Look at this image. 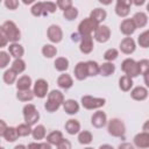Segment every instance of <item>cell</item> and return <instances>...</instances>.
I'll return each mask as SVG.
<instances>
[{
  "label": "cell",
  "mask_w": 149,
  "mask_h": 149,
  "mask_svg": "<svg viewBox=\"0 0 149 149\" xmlns=\"http://www.w3.org/2000/svg\"><path fill=\"white\" fill-rule=\"evenodd\" d=\"M64 95L61 91L58 90H52L49 94H48V99L44 104V108L47 112L49 113H54L56 112L63 104H64Z\"/></svg>",
  "instance_id": "6da1fadb"
},
{
  "label": "cell",
  "mask_w": 149,
  "mask_h": 149,
  "mask_svg": "<svg viewBox=\"0 0 149 149\" xmlns=\"http://www.w3.org/2000/svg\"><path fill=\"white\" fill-rule=\"evenodd\" d=\"M0 31L3 33L8 41L12 43H17V41L21 38V31L13 21H5L1 24Z\"/></svg>",
  "instance_id": "7a4b0ae2"
},
{
  "label": "cell",
  "mask_w": 149,
  "mask_h": 149,
  "mask_svg": "<svg viewBox=\"0 0 149 149\" xmlns=\"http://www.w3.org/2000/svg\"><path fill=\"white\" fill-rule=\"evenodd\" d=\"M107 130L108 134L114 137H122L126 133V126L121 119L113 118L107 123Z\"/></svg>",
  "instance_id": "3957f363"
},
{
  "label": "cell",
  "mask_w": 149,
  "mask_h": 149,
  "mask_svg": "<svg viewBox=\"0 0 149 149\" xmlns=\"http://www.w3.org/2000/svg\"><path fill=\"white\" fill-rule=\"evenodd\" d=\"M100 24H98L95 21H93L90 16L84 19L83 21H80V23L78 24V34L83 37V36H90L92 35V33H94Z\"/></svg>",
  "instance_id": "277c9868"
},
{
  "label": "cell",
  "mask_w": 149,
  "mask_h": 149,
  "mask_svg": "<svg viewBox=\"0 0 149 149\" xmlns=\"http://www.w3.org/2000/svg\"><path fill=\"white\" fill-rule=\"evenodd\" d=\"M23 118H24V123L29 126H34L37 123V121L40 120V113L36 109L35 105L28 104L23 107Z\"/></svg>",
  "instance_id": "5b68a950"
},
{
  "label": "cell",
  "mask_w": 149,
  "mask_h": 149,
  "mask_svg": "<svg viewBox=\"0 0 149 149\" xmlns=\"http://www.w3.org/2000/svg\"><path fill=\"white\" fill-rule=\"evenodd\" d=\"M80 101H81V106L85 109H97L104 107L106 104V100L104 98H95L92 95H83Z\"/></svg>",
  "instance_id": "8992f818"
},
{
  "label": "cell",
  "mask_w": 149,
  "mask_h": 149,
  "mask_svg": "<svg viewBox=\"0 0 149 149\" xmlns=\"http://www.w3.org/2000/svg\"><path fill=\"white\" fill-rule=\"evenodd\" d=\"M121 70L125 72L126 76H128V77H130V78L137 77V76L140 74L137 62L134 61L133 58H126V59L121 63Z\"/></svg>",
  "instance_id": "52a82bcc"
},
{
  "label": "cell",
  "mask_w": 149,
  "mask_h": 149,
  "mask_svg": "<svg viewBox=\"0 0 149 149\" xmlns=\"http://www.w3.org/2000/svg\"><path fill=\"white\" fill-rule=\"evenodd\" d=\"M47 36L52 43H59L63 40V30L57 24H51L47 30Z\"/></svg>",
  "instance_id": "ba28073f"
},
{
  "label": "cell",
  "mask_w": 149,
  "mask_h": 149,
  "mask_svg": "<svg viewBox=\"0 0 149 149\" xmlns=\"http://www.w3.org/2000/svg\"><path fill=\"white\" fill-rule=\"evenodd\" d=\"M48 90H49V84H48L47 80H44V79H37L35 81L34 88H33L35 97H37V98H44V97H47V94H49L48 93Z\"/></svg>",
  "instance_id": "9c48e42d"
},
{
  "label": "cell",
  "mask_w": 149,
  "mask_h": 149,
  "mask_svg": "<svg viewBox=\"0 0 149 149\" xmlns=\"http://www.w3.org/2000/svg\"><path fill=\"white\" fill-rule=\"evenodd\" d=\"M133 1L130 0H118L115 3V13L120 17H126L130 12V6Z\"/></svg>",
  "instance_id": "30bf717a"
},
{
  "label": "cell",
  "mask_w": 149,
  "mask_h": 149,
  "mask_svg": "<svg viewBox=\"0 0 149 149\" xmlns=\"http://www.w3.org/2000/svg\"><path fill=\"white\" fill-rule=\"evenodd\" d=\"M94 40L99 43H105L111 38V29L108 26H99L98 29L94 31Z\"/></svg>",
  "instance_id": "8fae6325"
},
{
  "label": "cell",
  "mask_w": 149,
  "mask_h": 149,
  "mask_svg": "<svg viewBox=\"0 0 149 149\" xmlns=\"http://www.w3.org/2000/svg\"><path fill=\"white\" fill-rule=\"evenodd\" d=\"M91 123L95 128L105 127L106 123H107V115H106V113L102 112V111H98V112L93 113V115L91 116Z\"/></svg>",
  "instance_id": "7c38bea8"
},
{
  "label": "cell",
  "mask_w": 149,
  "mask_h": 149,
  "mask_svg": "<svg viewBox=\"0 0 149 149\" xmlns=\"http://www.w3.org/2000/svg\"><path fill=\"white\" fill-rule=\"evenodd\" d=\"M93 36L90 35V36H83L80 38V44H79V50L85 54V55H88L93 51Z\"/></svg>",
  "instance_id": "4fadbf2b"
},
{
  "label": "cell",
  "mask_w": 149,
  "mask_h": 149,
  "mask_svg": "<svg viewBox=\"0 0 149 149\" xmlns=\"http://www.w3.org/2000/svg\"><path fill=\"white\" fill-rule=\"evenodd\" d=\"M136 49V43L132 37H125L121 42H120V50L121 52L126 54V55H130L135 51Z\"/></svg>",
  "instance_id": "5bb4252c"
},
{
  "label": "cell",
  "mask_w": 149,
  "mask_h": 149,
  "mask_svg": "<svg viewBox=\"0 0 149 149\" xmlns=\"http://www.w3.org/2000/svg\"><path fill=\"white\" fill-rule=\"evenodd\" d=\"M134 144L140 149H148L149 148V134L148 133H139L134 136Z\"/></svg>",
  "instance_id": "9a60e30c"
},
{
  "label": "cell",
  "mask_w": 149,
  "mask_h": 149,
  "mask_svg": "<svg viewBox=\"0 0 149 149\" xmlns=\"http://www.w3.org/2000/svg\"><path fill=\"white\" fill-rule=\"evenodd\" d=\"M135 30H136V26L133 19H125L120 23V31L126 36H130L132 34H134Z\"/></svg>",
  "instance_id": "2e32d148"
},
{
  "label": "cell",
  "mask_w": 149,
  "mask_h": 149,
  "mask_svg": "<svg viewBox=\"0 0 149 149\" xmlns=\"http://www.w3.org/2000/svg\"><path fill=\"white\" fill-rule=\"evenodd\" d=\"M74 77L77 80H85L88 74H87V68H86V62H79L77 63V65L74 66L73 70Z\"/></svg>",
  "instance_id": "e0dca14e"
},
{
  "label": "cell",
  "mask_w": 149,
  "mask_h": 149,
  "mask_svg": "<svg viewBox=\"0 0 149 149\" xmlns=\"http://www.w3.org/2000/svg\"><path fill=\"white\" fill-rule=\"evenodd\" d=\"M130 97L136 101H143L148 97V90L143 86H136L130 91Z\"/></svg>",
  "instance_id": "ac0fdd59"
},
{
  "label": "cell",
  "mask_w": 149,
  "mask_h": 149,
  "mask_svg": "<svg viewBox=\"0 0 149 149\" xmlns=\"http://www.w3.org/2000/svg\"><path fill=\"white\" fill-rule=\"evenodd\" d=\"M63 108H64V112L66 114L73 115V114H77L79 112V104L73 99H68L64 101Z\"/></svg>",
  "instance_id": "d6986e66"
},
{
  "label": "cell",
  "mask_w": 149,
  "mask_h": 149,
  "mask_svg": "<svg viewBox=\"0 0 149 149\" xmlns=\"http://www.w3.org/2000/svg\"><path fill=\"white\" fill-rule=\"evenodd\" d=\"M65 130L70 135H76L80 133V123L76 119H69L65 122Z\"/></svg>",
  "instance_id": "ffe728a7"
},
{
  "label": "cell",
  "mask_w": 149,
  "mask_h": 149,
  "mask_svg": "<svg viewBox=\"0 0 149 149\" xmlns=\"http://www.w3.org/2000/svg\"><path fill=\"white\" fill-rule=\"evenodd\" d=\"M57 85L63 88V90H68L70 87H72L73 85V79L70 74L68 73H62L58 78H57Z\"/></svg>",
  "instance_id": "44dd1931"
},
{
  "label": "cell",
  "mask_w": 149,
  "mask_h": 149,
  "mask_svg": "<svg viewBox=\"0 0 149 149\" xmlns=\"http://www.w3.org/2000/svg\"><path fill=\"white\" fill-rule=\"evenodd\" d=\"M33 81H31V78L27 74L24 76H21L17 80H16V88L17 91H24V90H30V86H31Z\"/></svg>",
  "instance_id": "7402d4cb"
},
{
  "label": "cell",
  "mask_w": 149,
  "mask_h": 149,
  "mask_svg": "<svg viewBox=\"0 0 149 149\" xmlns=\"http://www.w3.org/2000/svg\"><path fill=\"white\" fill-rule=\"evenodd\" d=\"M132 19H133V21H134L136 28H143V27H146L147 23H148V16H147V14L143 13V12H137V13H135Z\"/></svg>",
  "instance_id": "603a6c76"
},
{
  "label": "cell",
  "mask_w": 149,
  "mask_h": 149,
  "mask_svg": "<svg viewBox=\"0 0 149 149\" xmlns=\"http://www.w3.org/2000/svg\"><path fill=\"white\" fill-rule=\"evenodd\" d=\"M63 139H64L63 137V134L59 130H54V132H51V133H49L47 135V142L50 143L51 146H56V147L59 144V142Z\"/></svg>",
  "instance_id": "cb8c5ba5"
},
{
  "label": "cell",
  "mask_w": 149,
  "mask_h": 149,
  "mask_svg": "<svg viewBox=\"0 0 149 149\" xmlns=\"http://www.w3.org/2000/svg\"><path fill=\"white\" fill-rule=\"evenodd\" d=\"M30 12H31V14L34 15V16H47L49 13L47 12V9H45V7H44V2H41V1H38V2H35L34 3V6L31 7V9H30Z\"/></svg>",
  "instance_id": "d4e9b609"
},
{
  "label": "cell",
  "mask_w": 149,
  "mask_h": 149,
  "mask_svg": "<svg viewBox=\"0 0 149 149\" xmlns=\"http://www.w3.org/2000/svg\"><path fill=\"white\" fill-rule=\"evenodd\" d=\"M90 17L99 24L100 22H102L104 20H106V17H107V13H106V10L102 9V8H95V9H93V10L91 12Z\"/></svg>",
  "instance_id": "484cf974"
},
{
  "label": "cell",
  "mask_w": 149,
  "mask_h": 149,
  "mask_svg": "<svg viewBox=\"0 0 149 149\" xmlns=\"http://www.w3.org/2000/svg\"><path fill=\"white\" fill-rule=\"evenodd\" d=\"M8 51H9V54H10V56H13L15 59L21 58V57L23 56V54H24L23 47H22L21 44H19V43H12V44L8 47Z\"/></svg>",
  "instance_id": "4316f807"
},
{
  "label": "cell",
  "mask_w": 149,
  "mask_h": 149,
  "mask_svg": "<svg viewBox=\"0 0 149 149\" xmlns=\"http://www.w3.org/2000/svg\"><path fill=\"white\" fill-rule=\"evenodd\" d=\"M119 87L123 92L130 91V88L133 87V78H130V77H128L126 74L120 77V79H119Z\"/></svg>",
  "instance_id": "83f0119b"
},
{
  "label": "cell",
  "mask_w": 149,
  "mask_h": 149,
  "mask_svg": "<svg viewBox=\"0 0 149 149\" xmlns=\"http://www.w3.org/2000/svg\"><path fill=\"white\" fill-rule=\"evenodd\" d=\"M86 68H87L88 77H94V76H98L100 73V65L95 61H87Z\"/></svg>",
  "instance_id": "f1b7e54d"
},
{
  "label": "cell",
  "mask_w": 149,
  "mask_h": 149,
  "mask_svg": "<svg viewBox=\"0 0 149 149\" xmlns=\"http://www.w3.org/2000/svg\"><path fill=\"white\" fill-rule=\"evenodd\" d=\"M31 136L34 140H43L45 136H47V130H45V127L43 125H37L33 128V132H31Z\"/></svg>",
  "instance_id": "f546056e"
},
{
  "label": "cell",
  "mask_w": 149,
  "mask_h": 149,
  "mask_svg": "<svg viewBox=\"0 0 149 149\" xmlns=\"http://www.w3.org/2000/svg\"><path fill=\"white\" fill-rule=\"evenodd\" d=\"M115 71V65L112 63V62H106V63H102L100 65V73L101 76L104 77H108L111 74H113Z\"/></svg>",
  "instance_id": "4dcf8cb0"
},
{
  "label": "cell",
  "mask_w": 149,
  "mask_h": 149,
  "mask_svg": "<svg viewBox=\"0 0 149 149\" xmlns=\"http://www.w3.org/2000/svg\"><path fill=\"white\" fill-rule=\"evenodd\" d=\"M2 137L7 141V142H15L19 137V134H17V130L15 127H8L6 129V132L3 133Z\"/></svg>",
  "instance_id": "1f68e13d"
},
{
  "label": "cell",
  "mask_w": 149,
  "mask_h": 149,
  "mask_svg": "<svg viewBox=\"0 0 149 149\" xmlns=\"http://www.w3.org/2000/svg\"><path fill=\"white\" fill-rule=\"evenodd\" d=\"M54 65H55V69L57 71L64 72L69 69V59L65 58V57H58V58H56Z\"/></svg>",
  "instance_id": "d6a6232c"
},
{
  "label": "cell",
  "mask_w": 149,
  "mask_h": 149,
  "mask_svg": "<svg viewBox=\"0 0 149 149\" xmlns=\"http://www.w3.org/2000/svg\"><path fill=\"white\" fill-rule=\"evenodd\" d=\"M16 76H17V73L13 70V69H8V70H6L5 72H3V76H2V78H3V81L7 84V85H12V84H14L17 79H16Z\"/></svg>",
  "instance_id": "836d02e7"
},
{
  "label": "cell",
  "mask_w": 149,
  "mask_h": 149,
  "mask_svg": "<svg viewBox=\"0 0 149 149\" xmlns=\"http://www.w3.org/2000/svg\"><path fill=\"white\" fill-rule=\"evenodd\" d=\"M34 97H35V94H34V91H31V90L17 91V93H16V98H17L20 101H23V102L33 100Z\"/></svg>",
  "instance_id": "e575fe53"
},
{
  "label": "cell",
  "mask_w": 149,
  "mask_h": 149,
  "mask_svg": "<svg viewBox=\"0 0 149 149\" xmlns=\"http://www.w3.org/2000/svg\"><path fill=\"white\" fill-rule=\"evenodd\" d=\"M93 140V135L88 130H81L78 134V142L80 144H90Z\"/></svg>",
  "instance_id": "d590c367"
},
{
  "label": "cell",
  "mask_w": 149,
  "mask_h": 149,
  "mask_svg": "<svg viewBox=\"0 0 149 149\" xmlns=\"http://www.w3.org/2000/svg\"><path fill=\"white\" fill-rule=\"evenodd\" d=\"M42 55L47 58H52L57 55V48L52 44H45L42 47Z\"/></svg>",
  "instance_id": "8d00e7d4"
},
{
  "label": "cell",
  "mask_w": 149,
  "mask_h": 149,
  "mask_svg": "<svg viewBox=\"0 0 149 149\" xmlns=\"http://www.w3.org/2000/svg\"><path fill=\"white\" fill-rule=\"evenodd\" d=\"M137 43L141 48H149V29L137 36Z\"/></svg>",
  "instance_id": "74e56055"
},
{
  "label": "cell",
  "mask_w": 149,
  "mask_h": 149,
  "mask_svg": "<svg viewBox=\"0 0 149 149\" xmlns=\"http://www.w3.org/2000/svg\"><path fill=\"white\" fill-rule=\"evenodd\" d=\"M10 69H13L17 74H19V73H22V72L26 70V62H24L23 59H21V58H17V59H15V61L13 62Z\"/></svg>",
  "instance_id": "f35d334b"
},
{
  "label": "cell",
  "mask_w": 149,
  "mask_h": 149,
  "mask_svg": "<svg viewBox=\"0 0 149 149\" xmlns=\"http://www.w3.org/2000/svg\"><path fill=\"white\" fill-rule=\"evenodd\" d=\"M16 130H17L19 136H22V137L30 135L31 132H33L31 126H29V125H27V123H21V125H19V126L16 127Z\"/></svg>",
  "instance_id": "ab89813d"
},
{
  "label": "cell",
  "mask_w": 149,
  "mask_h": 149,
  "mask_svg": "<svg viewBox=\"0 0 149 149\" xmlns=\"http://www.w3.org/2000/svg\"><path fill=\"white\" fill-rule=\"evenodd\" d=\"M119 56V51L115 49V48H111L108 50L105 51L104 54V58L107 61V62H113L114 59H116Z\"/></svg>",
  "instance_id": "60d3db41"
},
{
  "label": "cell",
  "mask_w": 149,
  "mask_h": 149,
  "mask_svg": "<svg viewBox=\"0 0 149 149\" xmlns=\"http://www.w3.org/2000/svg\"><path fill=\"white\" fill-rule=\"evenodd\" d=\"M63 16H64V19H66L68 21H72V20H74V19L78 16V9H77L76 7H71L70 9L63 12Z\"/></svg>",
  "instance_id": "b9f144b4"
},
{
  "label": "cell",
  "mask_w": 149,
  "mask_h": 149,
  "mask_svg": "<svg viewBox=\"0 0 149 149\" xmlns=\"http://www.w3.org/2000/svg\"><path fill=\"white\" fill-rule=\"evenodd\" d=\"M137 65H139V71H140V74H146L149 72V59H141L137 62Z\"/></svg>",
  "instance_id": "7bdbcfd3"
},
{
  "label": "cell",
  "mask_w": 149,
  "mask_h": 149,
  "mask_svg": "<svg viewBox=\"0 0 149 149\" xmlns=\"http://www.w3.org/2000/svg\"><path fill=\"white\" fill-rule=\"evenodd\" d=\"M9 55H10L9 52L0 51V68L1 69H5L9 64V61H10V56Z\"/></svg>",
  "instance_id": "ee69618b"
},
{
  "label": "cell",
  "mask_w": 149,
  "mask_h": 149,
  "mask_svg": "<svg viewBox=\"0 0 149 149\" xmlns=\"http://www.w3.org/2000/svg\"><path fill=\"white\" fill-rule=\"evenodd\" d=\"M27 148H28V149H52V148H51V144L48 143V142H42V143L31 142V143L28 144Z\"/></svg>",
  "instance_id": "f6af8a7d"
},
{
  "label": "cell",
  "mask_w": 149,
  "mask_h": 149,
  "mask_svg": "<svg viewBox=\"0 0 149 149\" xmlns=\"http://www.w3.org/2000/svg\"><path fill=\"white\" fill-rule=\"evenodd\" d=\"M56 3H57V7H58L59 9H62L63 12H65V10L70 9L71 7H73L71 0H58Z\"/></svg>",
  "instance_id": "bcb514c9"
},
{
  "label": "cell",
  "mask_w": 149,
  "mask_h": 149,
  "mask_svg": "<svg viewBox=\"0 0 149 149\" xmlns=\"http://www.w3.org/2000/svg\"><path fill=\"white\" fill-rule=\"evenodd\" d=\"M3 5H5L8 9L14 10V9H16V8L19 7V1H17V0H5Z\"/></svg>",
  "instance_id": "7dc6e473"
},
{
  "label": "cell",
  "mask_w": 149,
  "mask_h": 149,
  "mask_svg": "<svg viewBox=\"0 0 149 149\" xmlns=\"http://www.w3.org/2000/svg\"><path fill=\"white\" fill-rule=\"evenodd\" d=\"M44 7L47 9L48 13H55L56 12V8H57V3L56 2H52V1H45L44 2Z\"/></svg>",
  "instance_id": "c3c4849f"
},
{
  "label": "cell",
  "mask_w": 149,
  "mask_h": 149,
  "mask_svg": "<svg viewBox=\"0 0 149 149\" xmlns=\"http://www.w3.org/2000/svg\"><path fill=\"white\" fill-rule=\"evenodd\" d=\"M57 149H72V144H71V142L69 140L63 139L59 142V144L57 146Z\"/></svg>",
  "instance_id": "681fc988"
},
{
  "label": "cell",
  "mask_w": 149,
  "mask_h": 149,
  "mask_svg": "<svg viewBox=\"0 0 149 149\" xmlns=\"http://www.w3.org/2000/svg\"><path fill=\"white\" fill-rule=\"evenodd\" d=\"M0 40H1V41H0V47H1V48L6 47V45H7V43L9 42V41H8V38L6 37V35H5L3 33H1V31H0Z\"/></svg>",
  "instance_id": "f907efd6"
},
{
  "label": "cell",
  "mask_w": 149,
  "mask_h": 149,
  "mask_svg": "<svg viewBox=\"0 0 149 149\" xmlns=\"http://www.w3.org/2000/svg\"><path fill=\"white\" fill-rule=\"evenodd\" d=\"M118 149H134V146L132 143H128V142H123L121 144H119Z\"/></svg>",
  "instance_id": "816d5d0a"
},
{
  "label": "cell",
  "mask_w": 149,
  "mask_h": 149,
  "mask_svg": "<svg viewBox=\"0 0 149 149\" xmlns=\"http://www.w3.org/2000/svg\"><path fill=\"white\" fill-rule=\"evenodd\" d=\"M8 127H7V125H6V122L3 121V120H0V136H2L3 135V133L6 132V129H7Z\"/></svg>",
  "instance_id": "f5cc1de1"
},
{
  "label": "cell",
  "mask_w": 149,
  "mask_h": 149,
  "mask_svg": "<svg viewBox=\"0 0 149 149\" xmlns=\"http://www.w3.org/2000/svg\"><path fill=\"white\" fill-rule=\"evenodd\" d=\"M142 130L144 133H148L149 134V120H147L144 123H143V127H142Z\"/></svg>",
  "instance_id": "db71d44e"
},
{
  "label": "cell",
  "mask_w": 149,
  "mask_h": 149,
  "mask_svg": "<svg viewBox=\"0 0 149 149\" xmlns=\"http://www.w3.org/2000/svg\"><path fill=\"white\" fill-rule=\"evenodd\" d=\"M143 79H144V84H146V86L149 87V72L146 73V74L143 76Z\"/></svg>",
  "instance_id": "11a10c76"
},
{
  "label": "cell",
  "mask_w": 149,
  "mask_h": 149,
  "mask_svg": "<svg viewBox=\"0 0 149 149\" xmlns=\"http://www.w3.org/2000/svg\"><path fill=\"white\" fill-rule=\"evenodd\" d=\"M79 36H80V35H79L78 33H73V34L71 35V38H72V41H74V42H77V41L79 40Z\"/></svg>",
  "instance_id": "9f6ffc18"
},
{
  "label": "cell",
  "mask_w": 149,
  "mask_h": 149,
  "mask_svg": "<svg viewBox=\"0 0 149 149\" xmlns=\"http://www.w3.org/2000/svg\"><path fill=\"white\" fill-rule=\"evenodd\" d=\"M99 149H114L111 144H101L100 147H99Z\"/></svg>",
  "instance_id": "6f0895ef"
},
{
  "label": "cell",
  "mask_w": 149,
  "mask_h": 149,
  "mask_svg": "<svg viewBox=\"0 0 149 149\" xmlns=\"http://www.w3.org/2000/svg\"><path fill=\"white\" fill-rule=\"evenodd\" d=\"M14 149H28V148L26 146H23V144H17V146L14 147Z\"/></svg>",
  "instance_id": "680465c9"
},
{
  "label": "cell",
  "mask_w": 149,
  "mask_h": 149,
  "mask_svg": "<svg viewBox=\"0 0 149 149\" xmlns=\"http://www.w3.org/2000/svg\"><path fill=\"white\" fill-rule=\"evenodd\" d=\"M133 3H134V5H136V6H141V5H143V3H144V0H140V1H133Z\"/></svg>",
  "instance_id": "91938a15"
},
{
  "label": "cell",
  "mask_w": 149,
  "mask_h": 149,
  "mask_svg": "<svg viewBox=\"0 0 149 149\" xmlns=\"http://www.w3.org/2000/svg\"><path fill=\"white\" fill-rule=\"evenodd\" d=\"M31 2H34V0H26V1H23V3H26V5H28V3H31Z\"/></svg>",
  "instance_id": "94428289"
},
{
  "label": "cell",
  "mask_w": 149,
  "mask_h": 149,
  "mask_svg": "<svg viewBox=\"0 0 149 149\" xmlns=\"http://www.w3.org/2000/svg\"><path fill=\"white\" fill-rule=\"evenodd\" d=\"M147 12H148V13H149V2H148V3H147Z\"/></svg>",
  "instance_id": "6125c7cd"
},
{
  "label": "cell",
  "mask_w": 149,
  "mask_h": 149,
  "mask_svg": "<svg viewBox=\"0 0 149 149\" xmlns=\"http://www.w3.org/2000/svg\"><path fill=\"white\" fill-rule=\"evenodd\" d=\"M85 149H93V148H91V147H87V148H85Z\"/></svg>",
  "instance_id": "be15d7a7"
},
{
  "label": "cell",
  "mask_w": 149,
  "mask_h": 149,
  "mask_svg": "<svg viewBox=\"0 0 149 149\" xmlns=\"http://www.w3.org/2000/svg\"><path fill=\"white\" fill-rule=\"evenodd\" d=\"M0 149H5V148H3V147H1V148H0Z\"/></svg>",
  "instance_id": "e7e4bbea"
}]
</instances>
